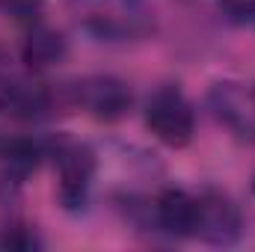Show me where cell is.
Returning a JSON list of instances; mask_svg holds the SVG:
<instances>
[{
  "label": "cell",
  "mask_w": 255,
  "mask_h": 252,
  "mask_svg": "<svg viewBox=\"0 0 255 252\" xmlns=\"http://www.w3.org/2000/svg\"><path fill=\"white\" fill-rule=\"evenodd\" d=\"M145 125L160 142H166L172 148H184L196 133L193 104L184 98L181 89L163 86L145 104Z\"/></svg>",
  "instance_id": "1"
},
{
  "label": "cell",
  "mask_w": 255,
  "mask_h": 252,
  "mask_svg": "<svg viewBox=\"0 0 255 252\" xmlns=\"http://www.w3.org/2000/svg\"><path fill=\"white\" fill-rule=\"evenodd\" d=\"M80 24L107 42L128 39L139 30V9L136 0H71Z\"/></svg>",
  "instance_id": "2"
},
{
  "label": "cell",
  "mask_w": 255,
  "mask_h": 252,
  "mask_svg": "<svg viewBox=\"0 0 255 252\" xmlns=\"http://www.w3.org/2000/svg\"><path fill=\"white\" fill-rule=\"evenodd\" d=\"M244 232L241 208L223 196V193H205L199 196V220H196V238L211 247H232L238 244Z\"/></svg>",
  "instance_id": "3"
},
{
  "label": "cell",
  "mask_w": 255,
  "mask_h": 252,
  "mask_svg": "<svg viewBox=\"0 0 255 252\" xmlns=\"http://www.w3.org/2000/svg\"><path fill=\"white\" fill-rule=\"evenodd\" d=\"M57 166H60V202L68 211H77L86 205L89 187L95 178V154L80 142H63L57 148Z\"/></svg>",
  "instance_id": "4"
},
{
  "label": "cell",
  "mask_w": 255,
  "mask_h": 252,
  "mask_svg": "<svg viewBox=\"0 0 255 252\" xmlns=\"http://www.w3.org/2000/svg\"><path fill=\"white\" fill-rule=\"evenodd\" d=\"M74 95H77V104L86 107L101 122H116V119H122L128 110H130V89H128L122 80L107 77V74L104 77L83 80L74 89Z\"/></svg>",
  "instance_id": "5"
},
{
  "label": "cell",
  "mask_w": 255,
  "mask_h": 252,
  "mask_svg": "<svg viewBox=\"0 0 255 252\" xmlns=\"http://www.w3.org/2000/svg\"><path fill=\"white\" fill-rule=\"evenodd\" d=\"M211 110L238 136L255 142V92H247L238 83H217L211 89Z\"/></svg>",
  "instance_id": "6"
},
{
  "label": "cell",
  "mask_w": 255,
  "mask_h": 252,
  "mask_svg": "<svg viewBox=\"0 0 255 252\" xmlns=\"http://www.w3.org/2000/svg\"><path fill=\"white\" fill-rule=\"evenodd\" d=\"M54 95L33 80H9L0 86V113L15 122H39L51 113Z\"/></svg>",
  "instance_id": "7"
},
{
  "label": "cell",
  "mask_w": 255,
  "mask_h": 252,
  "mask_svg": "<svg viewBox=\"0 0 255 252\" xmlns=\"http://www.w3.org/2000/svg\"><path fill=\"white\" fill-rule=\"evenodd\" d=\"M157 226L172 238H196V220H199V196L184 190H166L157 205Z\"/></svg>",
  "instance_id": "8"
},
{
  "label": "cell",
  "mask_w": 255,
  "mask_h": 252,
  "mask_svg": "<svg viewBox=\"0 0 255 252\" xmlns=\"http://www.w3.org/2000/svg\"><path fill=\"white\" fill-rule=\"evenodd\" d=\"M65 54H68V45H65L63 33H57L54 27H33L27 33L24 63L33 71H45V68L60 65L65 60Z\"/></svg>",
  "instance_id": "9"
},
{
  "label": "cell",
  "mask_w": 255,
  "mask_h": 252,
  "mask_svg": "<svg viewBox=\"0 0 255 252\" xmlns=\"http://www.w3.org/2000/svg\"><path fill=\"white\" fill-rule=\"evenodd\" d=\"M39 163V145L30 139H12L3 148V169L9 178H24Z\"/></svg>",
  "instance_id": "10"
},
{
  "label": "cell",
  "mask_w": 255,
  "mask_h": 252,
  "mask_svg": "<svg viewBox=\"0 0 255 252\" xmlns=\"http://www.w3.org/2000/svg\"><path fill=\"white\" fill-rule=\"evenodd\" d=\"M0 247H9V250H36V247H42V241L36 238L33 229L15 226V229H9V232L0 238Z\"/></svg>",
  "instance_id": "11"
},
{
  "label": "cell",
  "mask_w": 255,
  "mask_h": 252,
  "mask_svg": "<svg viewBox=\"0 0 255 252\" xmlns=\"http://www.w3.org/2000/svg\"><path fill=\"white\" fill-rule=\"evenodd\" d=\"M220 9L226 12V18H232L238 24L255 21V0H220Z\"/></svg>",
  "instance_id": "12"
},
{
  "label": "cell",
  "mask_w": 255,
  "mask_h": 252,
  "mask_svg": "<svg viewBox=\"0 0 255 252\" xmlns=\"http://www.w3.org/2000/svg\"><path fill=\"white\" fill-rule=\"evenodd\" d=\"M39 6H42V0H0V9H3V12H12V15H18V18L39 12Z\"/></svg>",
  "instance_id": "13"
},
{
  "label": "cell",
  "mask_w": 255,
  "mask_h": 252,
  "mask_svg": "<svg viewBox=\"0 0 255 252\" xmlns=\"http://www.w3.org/2000/svg\"><path fill=\"white\" fill-rule=\"evenodd\" d=\"M12 80V60L6 54V48H0V86Z\"/></svg>",
  "instance_id": "14"
}]
</instances>
